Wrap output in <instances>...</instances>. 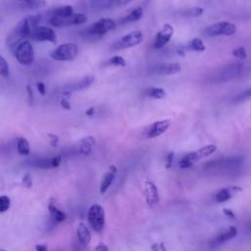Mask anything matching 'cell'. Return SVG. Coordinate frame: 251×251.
<instances>
[{
	"label": "cell",
	"instance_id": "1",
	"mask_svg": "<svg viewBox=\"0 0 251 251\" xmlns=\"http://www.w3.org/2000/svg\"><path fill=\"white\" fill-rule=\"evenodd\" d=\"M41 19V15H28L22 19L7 37L8 47L14 50L20 42L30 38L33 29L39 25Z\"/></svg>",
	"mask_w": 251,
	"mask_h": 251
},
{
	"label": "cell",
	"instance_id": "2",
	"mask_svg": "<svg viewBox=\"0 0 251 251\" xmlns=\"http://www.w3.org/2000/svg\"><path fill=\"white\" fill-rule=\"evenodd\" d=\"M87 16L82 13H73L69 16H58L51 14L49 18V24L54 27H64L77 25L86 23Z\"/></svg>",
	"mask_w": 251,
	"mask_h": 251
},
{
	"label": "cell",
	"instance_id": "3",
	"mask_svg": "<svg viewBox=\"0 0 251 251\" xmlns=\"http://www.w3.org/2000/svg\"><path fill=\"white\" fill-rule=\"evenodd\" d=\"M142 40H143V33H142V31H140V30H132V31L123 35L119 39H117L111 45V49L115 50V51H119V50H124V49H127V48H131V47H134V46L138 45L139 43H141Z\"/></svg>",
	"mask_w": 251,
	"mask_h": 251
},
{
	"label": "cell",
	"instance_id": "4",
	"mask_svg": "<svg viewBox=\"0 0 251 251\" xmlns=\"http://www.w3.org/2000/svg\"><path fill=\"white\" fill-rule=\"evenodd\" d=\"M87 221L94 231H102L105 226V211L103 207L99 204L91 205L87 211Z\"/></svg>",
	"mask_w": 251,
	"mask_h": 251
},
{
	"label": "cell",
	"instance_id": "5",
	"mask_svg": "<svg viewBox=\"0 0 251 251\" xmlns=\"http://www.w3.org/2000/svg\"><path fill=\"white\" fill-rule=\"evenodd\" d=\"M14 54L17 61L23 66H29L34 61V50L27 39L23 40L16 46Z\"/></svg>",
	"mask_w": 251,
	"mask_h": 251
},
{
	"label": "cell",
	"instance_id": "6",
	"mask_svg": "<svg viewBox=\"0 0 251 251\" xmlns=\"http://www.w3.org/2000/svg\"><path fill=\"white\" fill-rule=\"evenodd\" d=\"M217 150V146L215 144H208L204 147L199 148L198 150L188 153L184 157H182L179 161V167L182 169L189 168L195 161H198L204 157H208L212 155Z\"/></svg>",
	"mask_w": 251,
	"mask_h": 251
},
{
	"label": "cell",
	"instance_id": "7",
	"mask_svg": "<svg viewBox=\"0 0 251 251\" xmlns=\"http://www.w3.org/2000/svg\"><path fill=\"white\" fill-rule=\"evenodd\" d=\"M78 54V48L75 43H63L55 48L50 57L55 61H73Z\"/></svg>",
	"mask_w": 251,
	"mask_h": 251
},
{
	"label": "cell",
	"instance_id": "8",
	"mask_svg": "<svg viewBox=\"0 0 251 251\" xmlns=\"http://www.w3.org/2000/svg\"><path fill=\"white\" fill-rule=\"evenodd\" d=\"M236 32V25L229 22H218L215 23L203 30V35L205 36H219L226 35L230 36Z\"/></svg>",
	"mask_w": 251,
	"mask_h": 251
},
{
	"label": "cell",
	"instance_id": "9",
	"mask_svg": "<svg viewBox=\"0 0 251 251\" xmlns=\"http://www.w3.org/2000/svg\"><path fill=\"white\" fill-rule=\"evenodd\" d=\"M116 27V23L110 18H101L91 24L84 31L87 35L101 36Z\"/></svg>",
	"mask_w": 251,
	"mask_h": 251
},
{
	"label": "cell",
	"instance_id": "10",
	"mask_svg": "<svg viewBox=\"0 0 251 251\" xmlns=\"http://www.w3.org/2000/svg\"><path fill=\"white\" fill-rule=\"evenodd\" d=\"M30 38L35 41H39V42L48 41L51 43H55L57 41V34L53 28L46 26V25H38L33 29L31 35H30Z\"/></svg>",
	"mask_w": 251,
	"mask_h": 251
},
{
	"label": "cell",
	"instance_id": "11",
	"mask_svg": "<svg viewBox=\"0 0 251 251\" xmlns=\"http://www.w3.org/2000/svg\"><path fill=\"white\" fill-rule=\"evenodd\" d=\"M95 80V77L94 75H85L83 76L82 78L75 81V82H71L67 85H65L63 87V95H68L70 96L71 93L73 91H79V90H83V89H86L88 88L89 86H91L93 84Z\"/></svg>",
	"mask_w": 251,
	"mask_h": 251
},
{
	"label": "cell",
	"instance_id": "12",
	"mask_svg": "<svg viewBox=\"0 0 251 251\" xmlns=\"http://www.w3.org/2000/svg\"><path fill=\"white\" fill-rule=\"evenodd\" d=\"M174 34V27L170 24H165L162 28L157 32L154 41H153V48L161 49L171 40Z\"/></svg>",
	"mask_w": 251,
	"mask_h": 251
},
{
	"label": "cell",
	"instance_id": "13",
	"mask_svg": "<svg viewBox=\"0 0 251 251\" xmlns=\"http://www.w3.org/2000/svg\"><path fill=\"white\" fill-rule=\"evenodd\" d=\"M171 120H162L157 121L154 124H152L147 131V137L148 138H155L157 136H160L161 134L165 133L171 126Z\"/></svg>",
	"mask_w": 251,
	"mask_h": 251
},
{
	"label": "cell",
	"instance_id": "14",
	"mask_svg": "<svg viewBox=\"0 0 251 251\" xmlns=\"http://www.w3.org/2000/svg\"><path fill=\"white\" fill-rule=\"evenodd\" d=\"M144 194L146 202L149 206H154L159 202V192L158 188L154 182L147 180L144 183Z\"/></svg>",
	"mask_w": 251,
	"mask_h": 251
},
{
	"label": "cell",
	"instance_id": "15",
	"mask_svg": "<svg viewBox=\"0 0 251 251\" xmlns=\"http://www.w3.org/2000/svg\"><path fill=\"white\" fill-rule=\"evenodd\" d=\"M116 175H117V167L115 165H110L101 180V184H100V193L101 194H104L108 190V188L113 183V181L116 177Z\"/></svg>",
	"mask_w": 251,
	"mask_h": 251
},
{
	"label": "cell",
	"instance_id": "16",
	"mask_svg": "<svg viewBox=\"0 0 251 251\" xmlns=\"http://www.w3.org/2000/svg\"><path fill=\"white\" fill-rule=\"evenodd\" d=\"M242 191V188L239 186H229V187H225L223 189H220L219 191L216 192L215 194V200L219 203H223L226 202L227 200H229L234 194H236L237 192Z\"/></svg>",
	"mask_w": 251,
	"mask_h": 251
},
{
	"label": "cell",
	"instance_id": "17",
	"mask_svg": "<svg viewBox=\"0 0 251 251\" xmlns=\"http://www.w3.org/2000/svg\"><path fill=\"white\" fill-rule=\"evenodd\" d=\"M95 143H96V140L92 135L86 136V137L82 138L81 140H79V142L76 144V151L80 155H84V156L89 155L91 153Z\"/></svg>",
	"mask_w": 251,
	"mask_h": 251
},
{
	"label": "cell",
	"instance_id": "18",
	"mask_svg": "<svg viewBox=\"0 0 251 251\" xmlns=\"http://www.w3.org/2000/svg\"><path fill=\"white\" fill-rule=\"evenodd\" d=\"M76 236H77L79 243L84 246H86L91 240L90 230H89L88 226L83 222L78 223V225L76 226Z\"/></svg>",
	"mask_w": 251,
	"mask_h": 251
},
{
	"label": "cell",
	"instance_id": "19",
	"mask_svg": "<svg viewBox=\"0 0 251 251\" xmlns=\"http://www.w3.org/2000/svg\"><path fill=\"white\" fill-rule=\"evenodd\" d=\"M181 71V67L177 63H171V64H164L161 66H158L156 68V73L162 75H170L177 74Z\"/></svg>",
	"mask_w": 251,
	"mask_h": 251
},
{
	"label": "cell",
	"instance_id": "20",
	"mask_svg": "<svg viewBox=\"0 0 251 251\" xmlns=\"http://www.w3.org/2000/svg\"><path fill=\"white\" fill-rule=\"evenodd\" d=\"M143 16V9L142 7L138 6L136 8H134L133 10H131L127 15H126L121 23L122 24H127V23H134V22H137L139 21Z\"/></svg>",
	"mask_w": 251,
	"mask_h": 251
},
{
	"label": "cell",
	"instance_id": "21",
	"mask_svg": "<svg viewBox=\"0 0 251 251\" xmlns=\"http://www.w3.org/2000/svg\"><path fill=\"white\" fill-rule=\"evenodd\" d=\"M48 210H49V213L51 215V218L56 223L64 222L67 219V215L62 210L57 208L56 205L53 202H50L48 204Z\"/></svg>",
	"mask_w": 251,
	"mask_h": 251
},
{
	"label": "cell",
	"instance_id": "22",
	"mask_svg": "<svg viewBox=\"0 0 251 251\" xmlns=\"http://www.w3.org/2000/svg\"><path fill=\"white\" fill-rule=\"evenodd\" d=\"M53 158H35L29 160L27 163L35 168H40V169H50L53 168L52 164Z\"/></svg>",
	"mask_w": 251,
	"mask_h": 251
},
{
	"label": "cell",
	"instance_id": "23",
	"mask_svg": "<svg viewBox=\"0 0 251 251\" xmlns=\"http://www.w3.org/2000/svg\"><path fill=\"white\" fill-rule=\"evenodd\" d=\"M236 234H237V229H236V227H234V226H229L227 230H226L225 232L219 234V235L216 237L215 242H216V243H219V244H220V243H224V242H226V241H227V240H229V239L235 237Z\"/></svg>",
	"mask_w": 251,
	"mask_h": 251
},
{
	"label": "cell",
	"instance_id": "24",
	"mask_svg": "<svg viewBox=\"0 0 251 251\" xmlns=\"http://www.w3.org/2000/svg\"><path fill=\"white\" fill-rule=\"evenodd\" d=\"M17 150L18 153L23 156H28L30 153V146L26 138L21 136L17 138Z\"/></svg>",
	"mask_w": 251,
	"mask_h": 251
},
{
	"label": "cell",
	"instance_id": "25",
	"mask_svg": "<svg viewBox=\"0 0 251 251\" xmlns=\"http://www.w3.org/2000/svg\"><path fill=\"white\" fill-rule=\"evenodd\" d=\"M146 94L154 99H162L166 96V91L160 87H150L147 89Z\"/></svg>",
	"mask_w": 251,
	"mask_h": 251
},
{
	"label": "cell",
	"instance_id": "26",
	"mask_svg": "<svg viewBox=\"0 0 251 251\" xmlns=\"http://www.w3.org/2000/svg\"><path fill=\"white\" fill-rule=\"evenodd\" d=\"M204 12V9L202 7L196 6V7H191L185 11H183V16L187 18H197L200 17Z\"/></svg>",
	"mask_w": 251,
	"mask_h": 251
},
{
	"label": "cell",
	"instance_id": "27",
	"mask_svg": "<svg viewBox=\"0 0 251 251\" xmlns=\"http://www.w3.org/2000/svg\"><path fill=\"white\" fill-rule=\"evenodd\" d=\"M74 12V8L71 5H65L58 7L52 11V14L58 15V16H69L72 15Z\"/></svg>",
	"mask_w": 251,
	"mask_h": 251
},
{
	"label": "cell",
	"instance_id": "28",
	"mask_svg": "<svg viewBox=\"0 0 251 251\" xmlns=\"http://www.w3.org/2000/svg\"><path fill=\"white\" fill-rule=\"evenodd\" d=\"M133 0H107L104 8L106 9H112V8H118L125 5L129 4Z\"/></svg>",
	"mask_w": 251,
	"mask_h": 251
},
{
	"label": "cell",
	"instance_id": "29",
	"mask_svg": "<svg viewBox=\"0 0 251 251\" xmlns=\"http://www.w3.org/2000/svg\"><path fill=\"white\" fill-rule=\"evenodd\" d=\"M189 48L191 50H194V51H197V52H202L205 50V45L202 41V39L200 38H193L190 43H189Z\"/></svg>",
	"mask_w": 251,
	"mask_h": 251
},
{
	"label": "cell",
	"instance_id": "30",
	"mask_svg": "<svg viewBox=\"0 0 251 251\" xmlns=\"http://www.w3.org/2000/svg\"><path fill=\"white\" fill-rule=\"evenodd\" d=\"M10 75V68L9 65L4 57L0 54V75L2 77H8Z\"/></svg>",
	"mask_w": 251,
	"mask_h": 251
},
{
	"label": "cell",
	"instance_id": "31",
	"mask_svg": "<svg viewBox=\"0 0 251 251\" xmlns=\"http://www.w3.org/2000/svg\"><path fill=\"white\" fill-rule=\"evenodd\" d=\"M11 205V200L6 195H0V213L6 212Z\"/></svg>",
	"mask_w": 251,
	"mask_h": 251
},
{
	"label": "cell",
	"instance_id": "32",
	"mask_svg": "<svg viewBox=\"0 0 251 251\" xmlns=\"http://www.w3.org/2000/svg\"><path fill=\"white\" fill-rule=\"evenodd\" d=\"M110 65H113V66H118V67H125L126 65V60L122 57V56H114L112 57L109 62H108Z\"/></svg>",
	"mask_w": 251,
	"mask_h": 251
},
{
	"label": "cell",
	"instance_id": "33",
	"mask_svg": "<svg viewBox=\"0 0 251 251\" xmlns=\"http://www.w3.org/2000/svg\"><path fill=\"white\" fill-rule=\"evenodd\" d=\"M232 54H233L234 57H236V58H238V59H245V58L247 57L246 49H245V47H243V46H240V47H237V48L233 49Z\"/></svg>",
	"mask_w": 251,
	"mask_h": 251
},
{
	"label": "cell",
	"instance_id": "34",
	"mask_svg": "<svg viewBox=\"0 0 251 251\" xmlns=\"http://www.w3.org/2000/svg\"><path fill=\"white\" fill-rule=\"evenodd\" d=\"M22 185L25 188H30L32 186V177L30 174H25L22 177Z\"/></svg>",
	"mask_w": 251,
	"mask_h": 251
},
{
	"label": "cell",
	"instance_id": "35",
	"mask_svg": "<svg viewBox=\"0 0 251 251\" xmlns=\"http://www.w3.org/2000/svg\"><path fill=\"white\" fill-rule=\"evenodd\" d=\"M250 98H251V87H249L248 89L243 91L241 94H239L236 97V101H242V100H246V99H250Z\"/></svg>",
	"mask_w": 251,
	"mask_h": 251
},
{
	"label": "cell",
	"instance_id": "36",
	"mask_svg": "<svg viewBox=\"0 0 251 251\" xmlns=\"http://www.w3.org/2000/svg\"><path fill=\"white\" fill-rule=\"evenodd\" d=\"M47 136L49 137V140H50V145L52 147H57L58 143H59V137L56 135V134H53V133H48Z\"/></svg>",
	"mask_w": 251,
	"mask_h": 251
},
{
	"label": "cell",
	"instance_id": "37",
	"mask_svg": "<svg viewBox=\"0 0 251 251\" xmlns=\"http://www.w3.org/2000/svg\"><path fill=\"white\" fill-rule=\"evenodd\" d=\"M25 89H26V92H27V100H28V103L31 105V104L33 103V100H34L33 90H32V88H31L30 85H26Z\"/></svg>",
	"mask_w": 251,
	"mask_h": 251
},
{
	"label": "cell",
	"instance_id": "38",
	"mask_svg": "<svg viewBox=\"0 0 251 251\" xmlns=\"http://www.w3.org/2000/svg\"><path fill=\"white\" fill-rule=\"evenodd\" d=\"M36 88H37V91L39 92L40 95H45L46 94V86L43 82L39 81L36 83Z\"/></svg>",
	"mask_w": 251,
	"mask_h": 251
},
{
	"label": "cell",
	"instance_id": "39",
	"mask_svg": "<svg viewBox=\"0 0 251 251\" xmlns=\"http://www.w3.org/2000/svg\"><path fill=\"white\" fill-rule=\"evenodd\" d=\"M60 105L63 109L65 110H71V104L70 102L67 100V98H62L60 101Z\"/></svg>",
	"mask_w": 251,
	"mask_h": 251
},
{
	"label": "cell",
	"instance_id": "40",
	"mask_svg": "<svg viewBox=\"0 0 251 251\" xmlns=\"http://www.w3.org/2000/svg\"><path fill=\"white\" fill-rule=\"evenodd\" d=\"M173 160H174V153H170L167 158H166V167L169 169L171 168L172 164H173Z\"/></svg>",
	"mask_w": 251,
	"mask_h": 251
},
{
	"label": "cell",
	"instance_id": "41",
	"mask_svg": "<svg viewBox=\"0 0 251 251\" xmlns=\"http://www.w3.org/2000/svg\"><path fill=\"white\" fill-rule=\"evenodd\" d=\"M61 161H62V157H61V156H55V157H53V160H52L53 168L59 167L60 164H61Z\"/></svg>",
	"mask_w": 251,
	"mask_h": 251
},
{
	"label": "cell",
	"instance_id": "42",
	"mask_svg": "<svg viewBox=\"0 0 251 251\" xmlns=\"http://www.w3.org/2000/svg\"><path fill=\"white\" fill-rule=\"evenodd\" d=\"M95 250H97V251H108L109 248H108V246H106L104 243H100L99 245H97V246L95 247Z\"/></svg>",
	"mask_w": 251,
	"mask_h": 251
},
{
	"label": "cell",
	"instance_id": "43",
	"mask_svg": "<svg viewBox=\"0 0 251 251\" xmlns=\"http://www.w3.org/2000/svg\"><path fill=\"white\" fill-rule=\"evenodd\" d=\"M223 212L225 213V215H226L227 217H229V218H235V215H234V213L230 210V209H226V208H225L224 210H223Z\"/></svg>",
	"mask_w": 251,
	"mask_h": 251
},
{
	"label": "cell",
	"instance_id": "44",
	"mask_svg": "<svg viewBox=\"0 0 251 251\" xmlns=\"http://www.w3.org/2000/svg\"><path fill=\"white\" fill-rule=\"evenodd\" d=\"M153 250H166V247L165 246H163V244L162 243H159V244H155V245H153L152 247H151Z\"/></svg>",
	"mask_w": 251,
	"mask_h": 251
},
{
	"label": "cell",
	"instance_id": "45",
	"mask_svg": "<svg viewBox=\"0 0 251 251\" xmlns=\"http://www.w3.org/2000/svg\"><path fill=\"white\" fill-rule=\"evenodd\" d=\"M35 249L38 251H46L47 250V246L43 245V244H38L35 246Z\"/></svg>",
	"mask_w": 251,
	"mask_h": 251
},
{
	"label": "cell",
	"instance_id": "46",
	"mask_svg": "<svg viewBox=\"0 0 251 251\" xmlns=\"http://www.w3.org/2000/svg\"><path fill=\"white\" fill-rule=\"evenodd\" d=\"M94 111H95V110H94V108H93V107H91V108H89V109H87V110L85 111V115H86V116H88V117H89V116L91 117V116L94 114Z\"/></svg>",
	"mask_w": 251,
	"mask_h": 251
},
{
	"label": "cell",
	"instance_id": "47",
	"mask_svg": "<svg viewBox=\"0 0 251 251\" xmlns=\"http://www.w3.org/2000/svg\"><path fill=\"white\" fill-rule=\"evenodd\" d=\"M19 1L25 2V3L28 4V5H33V4H35L37 2V0H19Z\"/></svg>",
	"mask_w": 251,
	"mask_h": 251
}]
</instances>
